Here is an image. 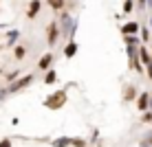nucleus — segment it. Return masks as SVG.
I'll list each match as a JSON object with an SVG mask.
<instances>
[{
  "label": "nucleus",
  "instance_id": "obj_1",
  "mask_svg": "<svg viewBox=\"0 0 152 147\" xmlns=\"http://www.w3.org/2000/svg\"><path fill=\"white\" fill-rule=\"evenodd\" d=\"M60 27H62V33H69V35H73V31H75V22L71 20V15L69 13H64L62 15V20H60Z\"/></svg>",
  "mask_w": 152,
  "mask_h": 147
},
{
  "label": "nucleus",
  "instance_id": "obj_2",
  "mask_svg": "<svg viewBox=\"0 0 152 147\" xmlns=\"http://www.w3.org/2000/svg\"><path fill=\"white\" fill-rule=\"evenodd\" d=\"M31 81H33V75H27V77H22V79H18L15 83H11V86H9V90H7V92H15V90H20V88L29 86Z\"/></svg>",
  "mask_w": 152,
  "mask_h": 147
},
{
  "label": "nucleus",
  "instance_id": "obj_3",
  "mask_svg": "<svg viewBox=\"0 0 152 147\" xmlns=\"http://www.w3.org/2000/svg\"><path fill=\"white\" fill-rule=\"evenodd\" d=\"M139 22H128V24H124V27H121V33L124 35H137L139 33Z\"/></svg>",
  "mask_w": 152,
  "mask_h": 147
},
{
  "label": "nucleus",
  "instance_id": "obj_4",
  "mask_svg": "<svg viewBox=\"0 0 152 147\" xmlns=\"http://www.w3.org/2000/svg\"><path fill=\"white\" fill-rule=\"evenodd\" d=\"M64 99H66L64 92H57L53 99H46V106H49V108H60V103L64 101Z\"/></svg>",
  "mask_w": 152,
  "mask_h": 147
},
{
  "label": "nucleus",
  "instance_id": "obj_5",
  "mask_svg": "<svg viewBox=\"0 0 152 147\" xmlns=\"http://www.w3.org/2000/svg\"><path fill=\"white\" fill-rule=\"evenodd\" d=\"M148 103H150V94L143 92V94L139 97V101H137V108H139V110H148Z\"/></svg>",
  "mask_w": 152,
  "mask_h": 147
},
{
  "label": "nucleus",
  "instance_id": "obj_6",
  "mask_svg": "<svg viewBox=\"0 0 152 147\" xmlns=\"http://www.w3.org/2000/svg\"><path fill=\"white\" fill-rule=\"evenodd\" d=\"M40 4H42L40 0H33V2H31V7H29V13H27L29 18H35V15H38V11H40Z\"/></svg>",
  "mask_w": 152,
  "mask_h": 147
},
{
  "label": "nucleus",
  "instance_id": "obj_7",
  "mask_svg": "<svg viewBox=\"0 0 152 147\" xmlns=\"http://www.w3.org/2000/svg\"><path fill=\"white\" fill-rule=\"evenodd\" d=\"M55 40H57V24H51V29H49V44H55Z\"/></svg>",
  "mask_w": 152,
  "mask_h": 147
},
{
  "label": "nucleus",
  "instance_id": "obj_8",
  "mask_svg": "<svg viewBox=\"0 0 152 147\" xmlns=\"http://www.w3.org/2000/svg\"><path fill=\"white\" fill-rule=\"evenodd\" d=\"M51 62H53V55H44L40 59V68H42V70H46V68L51 66Z\"/></svg>",
  "mask_w": 152,
  "mask_h": 147
},
{
  "label": "nucleus",
  "instance_id": "obj_9",
  "mask_svg": "<svg viewBox=\"0 0 152 147\" xmlns=\"http://www.w3.org/2000/svg\"><path fill=\"white\" fill-rule=\"evenodd\" d=\"M139 55H141V62H143L145 66H148V64H152V57H150V53H148L145 49H139Z\"/></svg>",
  "mask_w": 152,
  "mask_h": 147
},
{
  "label": "nucleus",
  "instance_id": "obj_10",
  "mask_svg": "<svg viewBox=\"0 0 152 147\" xmlns=\"http://www.w3.org/2000/svg\"><path fill=\"white\" fill-rule=\"evenodd\" d=\"M75 53H77V44H75V42H71V44L64 49V55H66V57H73Z\"/></svg>",
  "mask_w": 152,
  "mask_h": 147
},
{
  "label": "nucleus",
  "instance_id": "obj_11",
  "mask_svg": "<svg viewBox=\"0 0 152 147\" xmlns=\"http://www.w3.org/2000/svg\"><path fill=\"white\" fill-rule=\"evenodd\" d=\"M69 145H71V138H64V136L57 138L55 143H53V147H69Z\"/></svg>",
  "mask_w": 152,
  "mask_h": 147
},
{
  "label": "nucleus",
  "instance_id": "obj_12",
  "mask_svg": "<svg viewBox=\"0 0 152 147\" xmlns=\"http://www.w3.org/2000/svg\"><path fill=\"white\" fill-rule=\"evenodd\" d=\"M49 2H51L53 9H62V7H64V0H49Z\"/></svg>",
  "mask_w": 152,
  "mask_h": 147
},
{
  "label": "nucleus",
  "instance_id": "obj_13",
  "mask_svg": "<svg viewBox=\"0 0 152 147\" xmlns=\"http://www.w3.org/2000/svg\"><path fill=\"white\" fill-rule=\"evenodd\" d=\"M24 55H27V51H24V46H18V49H15V57H18V59H22Z\"/></svg>",
  "mask_w": 152,
  "mask_h": 147
},
{
  "label": "nucleus",
  "instance_id": "obj_14",
  "mask_svg": "<svg viewBox=\"0 0 152 147\" xmlns=\"http://www.w3.org/2000/svg\"><path fill=\"white\" fill-rule=\"evenodd\" d=\"M44 81H46V83H53V81H55V72L49 70V72H46V77H44Z\"/></svg>",
  "mask_w": 152,
  "mask_h": 147
},
{
  "label": "nucleus",
  "instance_id": "obj_15",
  "mask_svg": "<svg viewBox=\"0 0 152 147\" xmlns=\"http://www.w3.org/2000/svg\"><path fill=\"white\" fill-rule=\"evenodd\" d=\"M18 35H20V33H18V31H11V33H9V35H7V38H9L7 42H9V44H13V42H15V40H18Z\"/></svg>",
  "mask_w": 152,
  "mask_h": 147
},
{
  "label": "nucleus",
  "instance_id": "obj_16",
  "mask_svg": "<svg viewBox=\"0 0 152 147\" xmlns=\"http://www.w3.org/2000/svg\"><path fill=\"white\" fill-rule=\"evenodd\" d=\"M71 143L75 147H86V140H82V138H71Z\"/></svg>",
  "mask_w": 152,
  "mask_h": 147
},
{
  "label": "nucleus",
  "instance_id": "obj_17",
  "mask_svg": "<svg viewBox=\"0 0 152 147\" xmlns=\"http://www.w3.org/2000/svg\"><path fill=\"white\" fill-rule=\"evenodd\" d=\"M124 11L128 13V11H132V0H126V4H124Z\"/></svg>",
  "mask_w": 152,
  "mask_h": 147
},
{
  "label": "nucleus",
  "instance_id": "obj_18",
  "mask_svg": "<svg viewBox=\"0 0 152 147\" xmlns=\"http://www.w3.org/2000/svg\"><path fill=\"white\" fill-rule=\"evenodd\" d=\"M126 42L128 44H137V35H126Z\"/></svg>",
  "mask_w": 152,
  "mask_h": 147
},
{
  "label": "nucleus",
  "instance_id": "obj_19",
  "mask_svg": "<svg viewBox=\"0 0 152 147\" xmlns=\"http://www.w3.org/2000/svg\"><path fill=\"white\" fill-rule=\"evenodd\" d=\"M0 147H11V140H7V138L0 140Z\"/></svg>",
  "mask_w": 152,
  "mask_h": 147
},
{
  "label": "nucleus",
  "instance_id": "obj_20",
  "mask_svg": "<svg viewBox=\"0 0 152 147\" xmlns=\"http://www.w3.org/2000/svg\"><path fill=\"white\" fill-rule=\"evenodd\" d=\"M141 35H143V40H150V33H148V29H143V31H141Z\"/></svg>",
  "mask_w": 152,
  "mask_h": 147
},
{
  "label": "nucleus",
  "instance_id": "obj_21",
  "mask_svg": "<svg viewBox=\"0 0 152 147\" xmlns=\"http://www.w3.org/2000/svg\"><path fill=\"white\" fill-rule=\"evenodd\" d=\"M137 4H139V7H145V4H148V0H139Z\"/></svg>",
  "mask_w": 152,
  "mask_h": 147
},
{
  "label": "nucleus",
  "instance_id": "obj_22",
  "mask_svg": "<svg viewBox=\"0 0 152 147\" xmlns=\"http://www.w3.org/2000/svg\"><path fill=\"white\" fill-rule=\"evenodd\" d=\"M148 77L152 79V64H148Z\"/></svg>",
  "mask_w": 152,
  "mask_h": 147
},
{
  "label": "nucleus",
  "instance_id": "obj_23",
  "mask_svg": "<svg viewBox=\"0 0 152 147\" xmlns=\"http://www.w3.org/2000/svg\"><path fill=\"white\" fill-rule=\"evenodd\" d=\"M141 147H152V145H148V143H141Z\"/></svg>",
  "mask_w": 152,
  "mask_h": 147
},
{
  "label": "nucleus",
  "instance_id": "obj_24",
  "mask_svg": "<svg viewBox=\"0 0 152 147\" xmlns=\"http://www.w3.org/2000/svg\"><path fill=\"white\" fill-rule=\"evenodd\" d=\"M150 27H152V18H150Z\"/></svg>",
  "mask_w": 152,
  "mask_h": 147
},
{
  "label": "nucleus",
  "instance_id": "obj_25",
  "mask_svg": "<svg viewBox=\"0 0 152 147\" xmlns=\"http://www.w3.org/2000/svg\"><path fill=\"white\" fill-rule=\"evenodd\" d=\"M150 108H152V106H150Z\"/></svg>",
  "mask_w": 152,
  "mask_h": 147
}]
</instances>
